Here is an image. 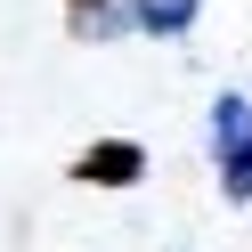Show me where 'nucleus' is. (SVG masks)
I'll use <instances>...</instances> for the list:
<instances>
[{
	"label": "nucleus",
	"mask_w": 252,
	"mask_h": 252,
	"mask_svg": "<svg viewBox=\"0 0 252 252\" xmlns=\"http://www.w3.org/2000/svg\"><path fill=\"white\" fill-rule=\"evenodd\" d=\"M73 179H90V187H130V179H147V147H138V138H98V147L73 155Z\"/></svg>",
	"instance_id": "1"
},
{
	"label": "nucleus",
	"mask_w": 252,
	"mask_h": 252,
	"mask_svg": "<svg viewBox=\"0 0 252 252\" xmlns=\"http://www.w3.org/2000/svg\"><path fill=\"white\" fill-rule=\"evenodd\" d=\"M236 138H252V98H244V90H220V98H212V122H203V147H236Z\"/></svg>",
	"instance_id": "4"
},
{
	"label": "nucleus",
	"mask_w": 252,
	"mask_h": 252,
	"mask_svg": "<svg viewBox=\"0 0 252 252\" xmlns=\"http://www.w3.org/2000/svg\"><path fill=\"white\" fill-rule=\"evenodd\" d=\"M65 25H73V41L106 49V41L130 33V0H65Z\"/></svg>",
	"instance_id": "2"
},
{
	"label": "nucleus",
	"mask_w": 252,
	"mask_h": 252,
	"mask_svg": "<svg viewBox=\"0 0 252 252\" xmlns=\"http://www.w3.org/2000/svg\"><path fill=\"white\" fill-rule=\"evenodd\" d=\"M212 171H220V195H228V203H252V138L220 147V155H212Z\"/></svg>",
	"instance_id": "5"
},
{
	"label": "nucleus",
	"mask_w": 252,
	"mask_h": 252,
	"mask_svg": "<svg viewBox=\"0 0 252 252\" xmlns=\"http://www.w3.org/2000/svg\"><path fill=\"white\" fill-rule=\"evenodd\" d=\"M203 17V0H130V33L138 41H179Z\"/></svg>",
	"instance_id": "3"
}]
</instances>
